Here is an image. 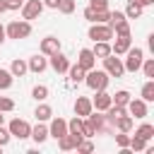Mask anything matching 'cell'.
Here are the masks:
<instances>
[{"instance_id": "23", "label": "cell", "mask_w": 154, "mask_h": 154, "mask_svg": "<svg viewBox=\"0 0 154 154\" xmlns=\"http://www.w3.org/2000/svg\"><path fill=\"white\" fill-rule=\"evenodd\" d=\"M91 53H94L96 58H106V55H111V43H108V41H94Z\"/></svg>"}, {"instance_id": "44", "label": "cell", "mask_w": 154, "mask_h": 154, "mask_svg": "<svg viewBox=\"0 0 154 154\" xmlns=\"http://www.w3.org/2000/svg\"><path fill=\"white\" fill-rule=\"evenodd\" d=\"M2 41H5V26L0 24V43H2Z\"/></svg>"}, {"instance_id": "47", "label": "cell", "mask_w": 154, "mask_h": 154, "mask_svg": "<svg viewBox=\"0 0 154 154\" xmlns=\"http://www.w3.org/2000/svg\"><path fill=\"white\" fill-rule=\"evenodd\" d=\"M0 125H2V111H0Z\"/></svg>"}, {"instance_id": "10", "label": "cell", "mask_w": 154, "mask_h": 154, "mask_svg": "<svg viewBox=\"0 0 154 154\" xmlns=\"http://www.w3.org/2000/svg\"><path fill=\"white\" fill-rule=\"evenodd\" d=\"M111 103H113V99H111V94H108L106 89H99V91H96V96L91 99V106H94L96 111H106Z\"/></svg>"}, {"instance_id": "12", "label": "cell", "mask_w": 154, "mask_h": 154, "mask_svg": "<svg viewBox=\"0 0 154 154\" xmlns=\"http://www.w3.org/2000/svg\"><path fill=\"white\" fill-rule=\"evenodd\" d=\"M91 111H94V106H91V99H87V96H77V101H75V116H79V118H87Z\"/></svg>"}, {"instance_id": "38", "label": "cell", "mask_w": 154, "mask_h": 154, "mask_svg": "<svg viewBox=\"0 0 154 154\" xmlns=\"http://www.w3.org/2000/svg\"><path fill=\"white\" fill-rule=\"evenodd\" d=\"M12 108H14V101L7 99V96H0V111L7 113V111H12Z\"/></svg>"}, {"instance_id": "13", "label": "cell", "mask_w": 154, "mask_h": 154, "mask_svg": "<svg viewBox=\"0 0 154 154\" xmlns=\"http://www.w3.org/2000/svg\"><path fill=\"white\" fill-rule=\"evenodd\" d=\"M58 51H60V38H55V36L41 38V53H43V55H53V53H58Z\"/></svg>"}, {"instance_id": "11", "label": "cell", "mask_w": 154, "mask_h": 154, "mask_svg": "<svg viewBox=\"0 0 154 154\" xmlns=\"http://www.w3.org/2000/svg\"><path fill=\"white\" fill-rule=\"evenodd\" d=\"M77 65H79L82 70H91V67L96 65V55L91 53V48H82V51H79V58H77Z\"/></svg>"}, {"instance_id": "32", "label": "cell", "mask_w": 154, "mask_h": 154, "mask_svg": "<svg viewBox=\"0 0 154 154\" xmlns=\"http://www.w3.org/2000/svg\"><path fill=\"white\" fill-rule=\"evenodd\" d=\"M142 149H147V140H142V137H130V152H142Z\"/></svg>"}, {"instance_id": "1", "label": "cell", "mask_w": 154, "mask_h": 154, "mask_svg": "<svg viewBox=\"0 0 154 154\" xmlns=\"http://www.w3.org/2000/svg\"><path fill=\"white\" fill-rule=\"evenodd\" d=\"M108 72L106 70H87V75H84V84L89 87V89H94V91H99V89H106L108 87Z\"/></svg>"}, {"instance_id": "42", "label": "cell", "mask_w": 154, "mask_h": 154, "mask_svg": "<svg viewBox=\"0 0 154 154\" xmlns=\"http://www.w3.org/2000/svg\"><path fill=\"white\" fill-rule=\"evenodd\" d=\"M84 19L96 22V10H94V7H87V10H84Z\"/></svg>"}, {"instance_id": "20", "label": "cell", "mask_w": 154, "mask_h": 154, "mask_svg": "<svg viewBox=\"0 0 154 154\" xmlns=\"http://www.w3.org/2000/svg\"><path fill=\"white\" fill-rule=\"evenodd\" d=\"M34 116H36V120H38V123L51 120V118H53V108H51L48 103H38V106H36V111H34Z\"/></svg>"}, {"instance_id": "19", "label": "cell", "mask_w": 154, "mask_h": 154, "mask_svg": "<svg viewBox=\"0 0 154 154\" xmlns=\"http://www.w3.org/2000/svg\"><path fill=\"white\" fill-rule=\"evenodd\" d=\"M29 137H31V140H34L36 144H43V142L48 140V128L38 123L36 128H31V135H29Z\"/></svg>"}, {"instance_id": "14", "label": "cell", "mask_w": 154, "mask_h": 154, "mask_svg": "<svg viewBox=\"0 0 154 154\" xmlns=\"http://www.w3.org/2000/svg\"><path fill=\"white\" fill-rule=\"evenodd\" d=\"M51 67L58 72V75H63V72H67V67H70V60L58 51V53H53L51 55Z\"/></svg>"}, {"instance_id": "43", "label": "cell", "mask_w": 154, "mask_h": 154, "mask_svg": "<svg viewBox=\"0 0 154 154\" xmlns=\"http://www.w3.org/2000/svg\"><path fill=\"white\" fill-rule=\"evenodd\" d=\"M43 2V7H51V10H58V2L60 0H41Z\"/></svg>"}, {"instance_id": "17", "label": "cell", "mask_w": 154, "mask_h": 154, "mask_svg": "<svg viewBox=\"0 0 154 154\" xmlns=\"http://www.w3.org/2000/svg\"><path fill=\"white\" fill-rule=\"evenodd\" d=\"M130 41H132L130 34H128V36H116V41H113V46H111V53H113V55H123V53L130 48Z\"/></svg>"}, {"instance_id": "26", "label": "cell", "mask_w": 154, "mask_h": 154, "mask_svg": "<svg viewBox=\"0 0 154 154\" xmlns=\"http://www.w3.org/2000/svg\"><path fill=\"white\" fill-rule=\"evenodd\" d=\"M67 72H70V82H72V84H79V82H84V75H87V70H82L79 65H72V67H67Z\"/></svg>"}, {"instance_id": "37", "label": "cell", "mask_w": 154, "mask_h": 154, "mask_svg": "<svg viewBox=\"0 0 154 154\" xmlns=\"http://www.w3.org/2000/svg\"><path fill=\"white\" fill-rule=\"evenodd\" d=\"M116 144H118L120 149H123V147H130V135H128V132H118V135H116Z\"/></svg>"}, {"instance_id": "40", "label": "cell", "mask_w": 154, "mask_h": 154, "mask_svg": "<svg viewBox=\"0 0 154 154\" xmlns=\"http://www.w3.org/2000/svg\"><path fill=\"white\" fill-rule=\"evenodd\" d=\"M89 7H94V10H106V7H108V0H89Z\"/></svg>"}, {"instance_id": "8", "label": "cell", "mask_w": 154, "mask_h": 154, "mask_svg": "<svg viewBox=\"0 0 154 154\" xmlns=\"http://www.w3.org/2000/svg\"><path fill=\"white\" fill-rule=\"evenodd\" d=\"M89 38L91 41H108V38H113V29L108 24H94L89 29Z\"/></svg>"}, {"instance_id": "45", "label": "cell", "mask_w": 154, "mask_h": 154, "mask_svg": "<svg viewBox=\"0 0 154 154\" xmlns=\"http://www.w3.org/2000/svg\"><path fill=\"white\" fill-rule=\"evenodd\" d=\"M2 12H7V7H5V0H0V14Z\"/></svg>"}, {"instance_id": "21", "label": "cell", "mask_w": 154, "mask_h": 154, "mask_svg": "<svg viewBox=\"0 0 154 154\" xmlns=\"http://www.w3.org/2000/svg\"><path fill=\"white\" fill-rule=\"evenodd\" d=\"M113 128H118V132H130L132 130V116H120V118H116L113 120Z\"/></svg>"}, {"instance_id": "30", "label": "cell", "mask_w": 154, "mask_h": 154, "mask_svg": "<svg viewBox=\"0 0 154 154\" xmlns=\"http://www.w3.org/2000/svg\"><path fill=\"white\" fill-rule=\"evenodd\" d=\"M31 96H34L36 101H46V99H48V87H46V84H36V87L31 89Z\"/></svg>"}, {"instance_id": "36", "label": "cell", "mask_w": 154, "mask_h": 154, "mask_svg": "<svg viewBox=\"0 0 154 154\" xmlns=\"http://www.w3.org/2000/svg\"><path fill=\"white\" fill-rule=\"evenodd\" d=\"M75 149H77V152H84V154H87V152H94V142L82 137V140L77 142V147H75Z\"/></svg>"}, {"instance_id": "9", "label": "cell", "mask_w": 154, "mask_h": 154, "mask_svg": "<svg viewBox=\"0 0 154 154\" xmlns=\"http://www.w3.org/2000/svg\"><path fill=\"white\" fill-rule=\"evenodd\" d=\"M125 108L132 118H144L147 116V101H142V99H130Z\"/></svg>"}, {"instance_id": "27", "label": "cell", "mask_w": 154, "mask_h": 154, "mask_svg": "<svg viewBox=\"0 0 154 154\" xmlns=\"http://www.w3.org/2000/svg\"><path fill=\"white\" fill-rule=\"evenodd\" d=\"M123 14H125V17H128V19H137V17H140V14H142V5H137V2H135V0H130V2H128V7H125V12H123Z\"/></svg>"}, {"instance_id": "41", "label": "cell", "mask_w": 154, "mask_h": 154, "mask_svg": "<svg viewBox=\"0 0 154 154\" xmlns=\"http://www.w3.org/2000/svg\"><path fill=\"white\" fill-rule=\"evenodd\" d=\"M24 5V0H5V7L7 10H19Z\"/></svg>"}, {"instance_id": "4", "label": "cell", "mask_w": 154, "mask_h": 154, "mask_svg": "<svg viewBox=\"0 0 154 154\" xmlns=\"http://www.w3.org/2000/svg\"><path fill=\"white\" fill-rule=\"evenodd\" d=\"M7 130H10V135L17 137V140H26V137L31 135V125H29L26 120H22V118H12L10 125H7Z\"/></svg>"}, {"instance_id": "22", "label": "cell", "mask_w": 154, "mask_h": 154, "mask_svg": "<svg viewBox=\"0 0 154 154\" xmlns=\"http://www.w3.org/2000/svg\"><path fill=\"white\" fill-rule=\"evenodd\" d=\"M67 132H72V135H79V137H84V118H79V116H75L70 123H67Z\"/></svg>"}, {"instance_id": "29", "label": "cell", "mask_w": 154, "mask_h": 154, "mask_svg": "<svg viewBox=\"0 0 154 154\" xmlns=\"http://www.w3.org/2000/svg\"><path fill=\"white\" fill-rule=\"evenodd\" d=\"M135 135H137V137H142V140H147V142H149V140H152V137H154V125H149V123H144V125H140V128H137V130H135Z\"/></svg>"}, {"instance_id": "25", "label": "cell", "mask_w": 154, "mask_h": 154, "mask_svg": "<svg viewBox=\"0 0 154 154\" xmlns=\"http://www.w3.org/2000/svg\"><path fill=\"white\" fill-rule=\"evenodd\" d=\"M26 63L22 60V58H17V60H12V65H10V72H12V77H24L26 75Z\"/></svg>"}, {"instance_id": "33", "label": "cell", "mask_w": 154, "mask_h": 154, "mask_svg": "<svg viewBox=\"0 0 154 154\" xmlns=\"http://www.w3.org/2000/svg\"><path fill=\"white\" fill-rule=\"evenodd\" d=\"M12 87V72L0 67V89H10Z\"/></svg>"}, {"instance_id": "31", "label": "cell", "mask_w": 154, "mask_h": 154, "mask_svg": "<svg viewBox=\"0 0 154 154\" xmlns=\"http://www.w3.org/2000/svg\"><path fill=\"white\" fill-rule=\"evenodd\" d=\"M142 101H154V79H149V82H144V87H142Z\"/></svg>"}, {"instance_id": "24", "label": "cell", "mask_w": 154, "mask_h": 154, "mask_svg": "<svg viewBox=\"0 0 154 154\" xmlns=\"http://www.w3.org/2000/svg\"><path fill=\"white\" fill-rule=\"evenodd\" d=\"M111 29L116 31V36H128V34H130V22H128V17L118 19L116 24H111Z\"/></svg>"}, {"instance_id": "18", "label": "cell", "mask_w": 154, "mask_h": 154, "mask_svg": "<svg viewBox=\"0 0 154 154\" xmlns=\"http://www.w3.org/2000/svg\"><path fill=\"white\" fill-rule=\"evenodd\" d=\"M26 67L31 70V72H36V75H41L46 67H48V60L43 58V55H34V58H29V63H26Z\"/></svg>"}, {"instance_id": "35", "label": "cell", "mask_w": 154, "mask_h": 154, "mask_svg": "<svg viewBox=\"0 0 154 154\" xmlns=\"http://www.w3.org/2000/svg\"><path fill=\"white\" fill-rule=\"evenodd\" d=\"M142 70H144V77L154 79V58H147V60H142Z\"/></svg>"}, {"instance_id": "5", "label": "cell", "mask_w": 154, "mask_h": 154, "mask_svg": "<svg viewBox=\"0 0 154 154\" xmlns=\"http://www.w3.org/2000/svg\"><path fill=\"white\" fill-rule=\"evenodd\" d=\"M101 60H103V70L108 72V77H123V75H125L123 60H120V58H116L113 53H111V55H106V58H101Z\"/></svg>"}, {"instance_id": "16", "label": "cell", "mask_w": 154, "mask_h": 154, "mask_svg": "<svg viewBox=\"0 0 154 154\" xmlns=\"http://www.w3.org/2000/svg\"><path fill=\"white\" fill-rule=\"evenodd\" d=\"M82 137L79 135H72V132H65L63 137H58V147L63 149V152H70V149H75L77 147V142H79Z\"/></svg>"}, {"instance_id": "34", "label": "cell", "mask_w": 154, "mask_h": 154, "mask_svg": "<svg viewBox=\"0 0 154 154\" xmlns=\"http://www.w3.org/2000/svg\"><path fill=\"white\" fill-rule=\"evenodd\" d=\"M75 7H77V5H75V0H60V2H58V10H60L63 14H72V12H75Z\"/></svg>"}, {"instance_id": "7", "label": "cell", "mask_w": 154, "mask_h": 154, "mask_svg": "<svg viewBox=\"0 0 154 154\" xmlns=\"http://www.w3.org/2000/svg\"><path fill=\"white\" fill-rule=\"evenodd\" d=\"M43 12V2L41 0H26L22 5V17L24 19H38Z\"/></svg>"}, {"instance_id": "2", "label": "cell", "mask_w": 154, "mask_h": 154, "mask_svg": "<svg viewBox=\"0 0 154 154\" xmlns=\"http://www.w3.org/2000/svg\"><path fill=\"white\" fill-rule=\"evenodd\" d=\"M31 34V24L29 19H19V22H10L5 26V36L7 38H26Z\"/></svg>"}, {"instance_id": "3", "label": "cell", "mask_w": 154, "mask_h": 154, "mask_svg": "<svg viewBox=\"0 0 154 154\" xmlns=\"http://www.w3.org/2000/svg\"><path fill=\"white\" fill-rule=\"evenodd\" d=\"M125 63H123V67H125V72H137L140 67H142V60H144V51L142 48H128L125 51Z\"/></svg>"}, {"instance_id": "6", "label": "cell", "mask_w": 154, "mask_h": 154, "mask_svg": "<svg viewBox=\"0 0 154 154\" xmlns=\"http://www.w3.org/2000/svg\"><path fill=\"white\" fill-rule=\"evenodd\" d=\"M84 120L89 123V128L94 130V135H99V132H108V130L113 128V125L106 120V116H99V113H94V111H91V113H89Z\"/></svg>"}, {"instance_id": "39", "label": "cell", "mask_w": 154, "mask_h": 154, "mask_svg": "<svg viewBox=\"0 0 154 154\" xmlns=\"http://www.w3.org/2000/svg\"><path fill=\"white\" fill-rule=\"evenodd\" d=\"M10 137H12V135H10V130L0 125V147H5V144L10 142Z\"/></svg>"}, {"instance_id": "15", "label": "cell", "mask_w": 154, "mask_h": 154, "mask_svg": "<svg viewBox=\"0 0 154 154\" xmlns=\"http://www.w3.org/2000/svg\"><path fill=\"white\" fill-rule=\"evenodd\" d=\"M65 132H67V120H63V118H53V120H51V128H48V135L58 140V137H63Z\"/></svg>"}, {"instance_id": "46", "label": "cell", "mask_w": 154, "mask_h": 154, "mask_svg": "<svg viewBox=\"0 0 154 154\" xmlns=\"http://www.w3.org/2000/svg\"><path fill=\"white\" fill-rule=\"evenodd\" d=\"M135 2H137V5H142V7H147V5H149L147 0H135Z\"/></svg>"}, {"instance_id": "28", "label": "cell", "mask_w": 154, "mask_h": 154, "mask_svg": "<svg viewBox=\"0 0 154 154\" xmlns=\"http://www.w3.org/2000/svg\"><path fill=\"white\" fill-rule=\"evenodd\" d=\"M111 99H113V103H118V106H128V101H130L132 96H130V91H128V89H120V91L111 94Z\"/></svg>"}]
</instances>
